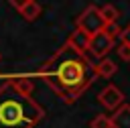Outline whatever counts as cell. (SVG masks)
Listing matches in <instances>:
<instances>
[{"label": "cell", "mask_w": 130, "mask_h": 128, "mask_svg": "<svg viewBox=\"0 0 130 128\" xmlns=\"http://www.w3.org/2000/svg\"><path fill=\"white\" fill-rule=\"evenodd\" d=\"M37 77H43L65 104H73L95 81L93 63H89L83 53H77L67 43L43 63Z\"/></svg>", "instance_id": "obj_1"}, {"label": "cell", "mask_w": 130, "mask_h": 128, "mask_svg": "<svg viewBox=\"0 0 130 128\" xmlns=\"http://www.w3.org/2000/svg\"><path fill=\"white\" fill-rule=\"evenodd\" d=\"M114 41L116 39H112L104 28L102 30H98V33H93L91 35V39H89V53L95 57V59H104L112 49H114Z\"/></svg>", "instance_id": "obj_4"}, {"label": "cell", "mask_w": 130, "mask_h": 128, "mask_svg": "<svg viewBox=\"0 0 130 128\" xmlns=\"http://www.w3.org/2000/svg\"><path fill=\"white\" fill-rule=\"evenodd\" d=\"M28 2H30V0H10V4H12V6H14L18 12H20V10H22V8H24Z\"/></svg>", "instance_id": "obj_15"}, {"label": "cell", "mask_w": 130, "mask_h": 128, "mask_svg": "<svg viewBox=\"0 0 130 128\" xmlns=\"http://www.w3.org/2000/svg\"><path fill=\"white\" fill-rule=\"evenodd\" d=\"M100 12H102V16H104L106 22H118L120 12H118V8H116L114 4H106V6H102Z\"/></svg>", "instance_id": "obj_10"}, {"label": "cell", "mask_w": 130, "mask_h": 128, "mask_svg": "<svg viewBox=\"0 0 130 128\" xmlns=\"http://www.w3.org/2000/svg\"><path fill=\"white\" fill-rule=\"evenodd\" d=\"M112 128H130V106L122 104L120 108L114 110V114L110 116Z\"/></svg>", "instance_id": "obj_7"}, {"label": "cell", "mask_w": 130, "mask_h": 128, "mask_svg": "<svg viewBox=\"0 0 130 128\" xmlns=\"http://www.w3.org/2000/svg\"><path fill=\"white\" fill-rule=\"evenodd\" d=\"M118 57H120L122 61H130V45L120 43V47H118Z\"/></svg>", "instance_id": "obj_13"}, {"label": "cell", "mask_w": 130, "mask_h": 128, "mask_svg": "<svg viewBox=\"0 0 130 128\" xmlns=\"http://www.w3.org/2000/svg\"><path fill=\"white\" fill-rule=\"evenodd\" d=\"M118 37H120V41H122V43L130 45V24H128L126 28H120V35H118Z\"/></svg>", "instance_id": "obj_14"}, {"label": "cell", "mask_w": 130, "mask_h": 128, "mask_svg": "<svg viewBox=\"0 0 130 128\" xmlns=\"http://www.w3.org/2000/svg\"><path fill=\"white\" fill-rule=\"evenodd\" d=\"M98 102L106 108V110H116L124 104V93L116 87V85H106L100 93H98Z\"/></svg>", "instance_id": "obj_5"}, {"label": "cell", "mask_w": 130, "mask_h": 128, "mask_svg": "<svg viewBox=\"0 0 130 128\" xmlns=\"http://www.w3.org/2000/svg\"><path fill=\"white\" fill-rule=\"evenodd\" d=\"M116 69H118V65L112 61V59H108V57H104V59H100L95 65H93V73H95V77H112L114 73H116Z\"/></svg>", "instance_id": "obj_8"}, {"label": "cell", "mask_w": 130, "mask_h": 128, "mask_svg": "<svg viewBox=\"0 0 130 128\" xmlns=\"http://www.w3.org/2000/svg\"><path fill=\"white\" fill-rule=\"evenodd\" d=\"M41 10H43V8H41V4H39L37 0H30V2L20 10V14H22V18H24V20L32 22V20H37V18L41 16Z\"/></svg>", "instance_id": "obj_9"}, {"label": "cell", "mask_w": 130, "mask_h": 128, "mask_svg": "<svg viewBox=\"0 0 130 128\" xmlns=\"http://www.w3.org/2000/svg\"><path fill=\"white\" fill-rule=\"evenodd\" d=\"M104 30H106V33H108L112 39H116V37L120 35V26H118V22H106Z\"/></svg>", "instance_id": "obj_12"}, {"label": "cell", "mask_w": 130, "mask_h": 128, "mask_svg": "<svg viewBox=\"0 0 130 128\" xmlns=\"http://www.w3.org/2000/svg\"><path fill=\"white\" fill-rule=\"evenodd\" d=\"M89 126H91V128H112V122H110V116H106V114H98V116L91 120Z\"/></svg>", "instance_id": "obj_11"}, {"label": "cell", "mask_w": 130, "mask_h": 128, "mask_svg": "<svg viewBox=\"0 0 130 128\" xmlns=\"http://www.w3.org/2000/svg\"><path fill=\"white\" fill-rule=\"evenodd\" d=\"M43 118V106L28 93L18 91L12 81L0 85V128H35Z\"/></svg>", "instance_id": "obj_2"}, {"label": "cell", "mask_w": 130, "mask_h": 128, "mask_svg": "<svg viewBox=\"0 0 130 128\" xmlns=\"http://www.w3.org/2000/svg\"><path fill=\"white\" fill-rule=\"evenodd\" d=\"M89 39H91V35L89 33H85V30H81V28H73V33L69 35V39H67V45L71 47V49H75L77 53H87V49H89Z\"/></svg>", "instance_id": "obj_6"}, {"label": "cell", "mask_w": 130, "mask_h": 128, "mask_svg": "<svg viewBox=\"0 0 130 128\" xmlns=\"http://www.w3.org/2000/svg\"><path fill=\"white\" fill-rule=\"evenodd\" d=\"M104 26H106V20H104L100 8L93 6V4L87 6V8L77 16V28H81V30H85V33H89V35L102 30Z\"/></svg>", "instance_id": "obj_3"}]
</instances>
